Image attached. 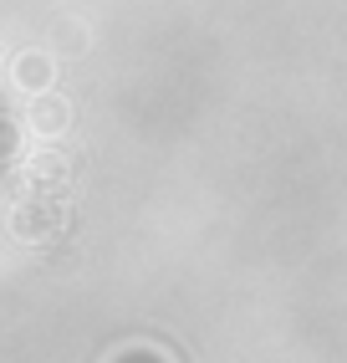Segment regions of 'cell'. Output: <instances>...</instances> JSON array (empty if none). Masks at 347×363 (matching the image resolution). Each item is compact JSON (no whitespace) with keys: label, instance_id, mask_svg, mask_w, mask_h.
Here are the masks:
<instances>
[{"label":"cell","instance_id":"obj_1","mask_svg":"<svg viewBox=\"0 0 347 363\" xmlns=\"http://www.w3.org/2000/svg\"><path fill=\"white\" fill-rule=\"evenodd\" d=\"M0 159H6V123H0Z\"/></svg>","mask_w":347,"mask_h":363}]
</instances>
